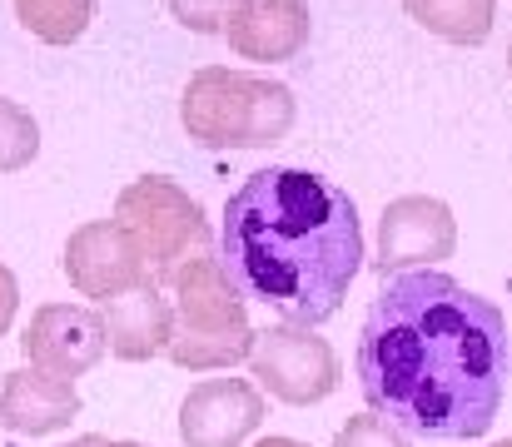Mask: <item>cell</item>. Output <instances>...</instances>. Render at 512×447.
<instances>
[{
	"label": "cell",
	"mask_w": 512,
	"mask_h": 447,
	"mask_svg": "<svg viewBox=\"0 0 512 447\" xmlns=\"http://www.w3.org/2000/svg\"><path fill=\"white\" fill-rule=\"evenodd\" d=\"M512 378L508 318L453 274H393L358 333L368 408L398 433L468 443L498 423Z\"/></svg>",
	"instance_id": "6da1fadb"
},
{
	"label": "cell",
	"mask_w": 512,
	"mask_h": 447,
	"mask_svg": "<svg viewBox=\"0 0 512 447\" xmlns=\"http://www.w3.org/2000/svg\"><path fill=\"white\" fill-rule=\"evenodd\" d=\"M219 264L244 298L314 328L339 313L363 269L358 209L314 169H254L224 204Z\"/></svg>",
	"instance_id": "7a4b0ae2"
},
{
	"label": "cell",
	"mask_w": 512,
	"mask_h": 447,
	"mask_svg": "<svg viewBox=\"0 0 512 447\" xmlns=\"http://www.w3.org/2000/svg\"><path fill=\"white\" fill-rule=\"evenodd\" d=\"M179 125L204 149H269L294 130V90L269 75L204 65L179 95Z\"/></svg>",
	"instance_id": "3957f363"
},
{
	"label": "cell",
	"mask_w": 512,
	"mask_h": 447,
	"mask_svg": "<svg viewBox=\"0 0 512 447\" xmlns=\"http://www.w3.org/2000/svg\"><path fill=\"white\" fill-rule=\"evenodd\" d=\"M174 289V328H170V353L174 368L189 373H214V368H234L249 358L254 348V328L244 313V294L234 289V279L224 274L214 249L189 254L170 274Z\"/></svg>",
	"instance_id": "277c9868"
},
{
	"label": "cell",
	"mask_w": 512,
	"mask_h": 447,
	"mask_svg": "<svg viewBox=\"0 0 512 447\" xmlns=\"http://www.w3.org/2000/svg\"><path fill=\"white\" fill-rule=\"evenodd\" d=\"M115 224L140 249L155 279H170L189 254L209 249V219L199 199H189V189H179L165 174L130 179L115 199Z\"/></svg>",
	"instance_id": "5b68a950"
},
{
	"label": "cell",
	"mask_w": 512,
	"mask_h": 447,
	"mask_svg": "<svg viewBox=\"0 0 512 447\" xmlns=\"http://www.w3.org/2000/svg\"><path fill=\"white\" fill-rule=\"evenodd\" d=\"M244 363H249L259 393H274L279 403H294V408L324 403L343 378L339 353L329 348V338H319L314 328H299V323H274V328L254 333V348Z\"/></svg>",
	"instance_id": "8992f818"
},
{
	"label": "cell",
	"mask_w": 512,
	"mask_h": 447,
	"mask_svg": "<svg viewBox=\"0 0 512 447\" xmlns=\"http://www.w3.org/2000/svg\"><path fill=\"white\" fill-rule=\"evenodd\" d=\"M458 249V219L433 194H403L378 219V274H413L433 269L438 259H453Z\"/></svg>",
	"instance_id": "52a82bcc"
},
{
	"label": "cell",
	"mask_w": 512,
	"mask_h": 447,
	"mask_svg": "<svg viewBox=\"0 0 512 447\" xmlns=\"http://www.w3.org/2000/svg\"><path fill=\"white\" fill-rule=\"evenodd\" d=\"M20 348H25V363L30 368L75 383L80 373H90L105 358L100 308H85V303H40L30 313V328H25Z\"/></svg>",
	"instance_id": "ba28073f"
},
{
	"label": "cell",
	"mask_w": 512,
	"mask_h": 447,
	"mask_svg": "<svg viewBox=\"0 0 512 447\" xmlns=\"http://www.w3.org/2000/svg\"><path fill=\"white\" fill-rule=\"evenodd\" d=\"M65 279H70L75 294L105 303V298H120L140 284H150L155 274L115 219H90L65 239Z\"/></svg>",
	"instance_id": "9c48e42d"
},
{
	"label": "cell",
	"mask_w": 512,
	"mask_h": 447,
	"mask_svg": "<svg viewBox=\"0 0 512 447\" xmlns=\"http://www.w3.org/2000/svg\"><path fill=\"white\" fill-rule=\"evenodd\" d=\"M264 423V393L249 378H204L179 403L184 447H239Z\"/></svg>",
	"instance_id": "30bf717a"
},
{
	"label": "cell",
	"mask_w": 512,
	"mask_h": 447,
	"mask_svg": "<svg viewBox=\"0 0 512 447\" xmlns=\"http://www.w3.org/2000/svg\"><path fill=\"white\" fill-rule=\"evenodd\" d=\"M314 15L304 0H234L224 15V40L244 60H294L309 45Z\"/></svg>",
	"instance_id": "8fae6325"
},
{
	"label": "cell",
	"mask_w": 512,
	"mask_h": 447,
	"mask_svg": "<svg viewBox=\"0 0 512 447\" xmlns=\"http://www.w3.org/2000/svg\"><path fill=\"white\" fill-rule=\"evenodd\" d=\"M80 413V393L65 378H50L40 368H10L0 383V428L15 438H45L70 428V418Z\"/></svg>",
	"instance_id": "7c38bea8"
},
{
	"label": "cell",
	"mask_w": 512,
	"mask_h": 447,
	"mask_svg": "<svg viewBox=\"0 0 512 447\" xmlns=\"http://www.w3.org/2000/svg\"><path fill=\"white\" fill-rule=\"evenodd\" d=\"M100 323H105V353L125 358V363H145L155 353H165L174 328V308L160 279L130 289L120 298H105L100 303Z\"/></svg>",
	"instance_id": "4fadbf2b"
},
{
	"label": "cell",
	"mask_w": 512,
	"mask_h": 447,
	"mask_svg": "<svg viewBox=\"0 0 512 447\" xmlns=\"http://www.w3.org/2000/svg\"><path fill=\"white\" fill-rule=\"evenodd\" d=\"M408 20H418L428 35L453 45H483L493 35L498 0H403Z\"/></svg>",
	"instance_id": "5bb4252c"
},
{
	"label": "cell",
	"mask_w": 512,
	"mask_h": 447,
	"mask_svg": "<svg viewBox=\"0 0 512 447\" xmlns=\"http://www.w3.org/2000/svg\"><path fill=\"white\" fill-rule=\"evenodd\" d=\"M15 20L45 45H75L95 20V0H15Z\"/></svg>",
	"instance_id": "9a60e30c"
},
{
	"label": "cell",
	"mask_w": 512,
	"mask_h": 447,
	"mask_svg": "<svg viewBox=\"0 0 512 447\" xmlns=\"http://www.w3.org/2000/svg\"><path fill=\"white\" fill-rule=\"evenodd\" d=\"M35 154H40V125H35V115L25 105H15V100L0 95V174L25 169Z\"/></svg>",
	"instance_id": "2e32d148"
},
{
	"label": "cell",
	"mask_w": 512,
	"mask_h": 447,
	"mask_svg": "<svg viewBox=\"0 0 512 447\" xmlns=\"http://www.w3.org/2000/svg\"><path fill=\"white\" fill-rule=\"evenodd\" d=\"M334 447H413V443H408V433H398L378 413H358V418H348L339 428Z\"/></svg>",
	"instance_id": "e0dca14e"
},
{
	"label": "cell",
	"mask_w": 512,
	"mask_h": 447,
	"mask_svg": "<svg viewBox=\"0 0 512 447\" xmlns=\"http://www.w3.org/2000/svg\"><path fill=\"white\" fill-rule=\"evenodd\" d=\"M165 5H170L174 20L184 30H194V35H219L224 15L234 10V0H165Z\"/></svg>",
	"instance_id": "ac0fdd59"
},
{
	"label": "cell",
	"mask_w": 512,
	"mask_h": 447,
	"mask_svg": "<svg viewBox=\"0 0 512 447\" xmlns=\"http://www.w3.org/2000/svg\"><path fill=\"white\" fill-rule=\"evenodd\" d=\"M15 308H20V284H15V274L0 264V338H5V328H10Z\"/></svg>",
	"instance_id": "d6986e66"
},
{
	"label": "cell",
	"mask_w": 512,
	"mask_h": 447,
	"mask_svg": "<svg viewBox=\"0 0 512 447\" xmlns=\"http://www.w3.org/2000/svg\"><path fill=\"white\" fill-rule=\"evenodd\" d=\"M60 447H145V443H125V438H100V433H90V438H75V443H60Z\"/></svg>",
	"instance_id": "ffe728a7"
},
{
	"label": "cell",
	"mask_w": 512,
	"mask_h": 447,
	"mask_svg": "<svg viewBox=\"0 0 512 447\" xmlns=\"http://www.w3.org/2000/svg\"><path fill=\"white\" fill-rule=\"evenodd\" d=\"M254 447H309V443H299V438H264V443H254Z\"/></svg>",
	"instance_id": "44dd1931"
},
{
	"label": "cell",
	"mask_w": 512,
	"mask_h": 447,
	"mask_svg": "<svg viewBox=\"0 0 512 447\" xmlns=\"http://www.w3.org/2000/svg\"><path fill=\"white\" fill-rule=\"evenodd\" d=\"M493 447H512V438H508V443H493Z\"/></svg>",
	"instance_id": "7402d4cb"
}]
</instances>
